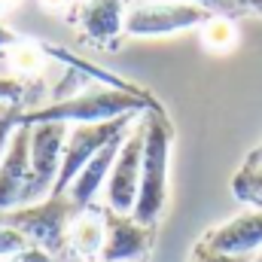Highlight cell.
<instances>
[{
	"label": "cell",
	"mask_w": 262,
	"mask_h": 262,
	"mask_svg": "<svg viewBox=\"0 0 262 262\" xmlns=\"http://www.w3.org/2000/svg\"><path fill=\"white\" fill-rule=\"evenodd\" d=\"M149 110H162L146 92H125L113 85H92L79 95L55 98L37 110H21L18 125H40V122H55V125H95V122H113L122 116H140Z\"/></svg>",
	"instance_id": "cell-1"
},
{
	"label": "cell",
	"mask_w": 262,
	"mask_h": 262,
	"mask_svg": "<svg viewBox=\"0 0 262 262\" xmlns=\"http://www.w3.org/2000/svg\"><path fill=\"white\" fill-rule=\"evenodd\" d=\"M171 140L174 131L162 110L143 113V165L140 189L131 216L143 226H152L168 204V174H171Z\"/></svg>",
	"instance_id": "cell-2"
},
{
	"label": "cell",
	"mask_w": 262,
	"mask_h": 262,
	"mask_svg": "<svg viewBox=\"0 0 262 262\" xmlns=\"http://www.w3.org/2000/svg\"><path fill=\"white\" fill-rule=\"evenodd\" d=\"M76 204L70 195H46L34 204L15 207L9 213H0V226H9L15 232H21L28 238V244L43 247L46 253H52L58 262L70 256L67 247V229L76 216Z\"/></svg>",
	"instance_id": "cell-3"
},
{
	"label": "cell",
	"mask_w": 262,
	"mask_h": 262,
	"mask_svg": "<svg viewBox=\"0 0 262 262\" xmlns=\"http://www.w3.org/2000/svg\"><path fill=\"white\" fill-rule=\"evenodd\" d=\"M143 116V113H140ZM137 122V116H122L113 122H95V125H73L67 128L64 140V156H61V171H58V183L52 189V195H64L67 186L76 180V174L119 134H125Z\"/></svg>",
	"instance_id": "cell-4"
},
{
	"label": "cell",
	"mask_w": 262,
	"mask_h": 262,
	"mask_svg": "<svg viewBox=\"0 0 262 262\" xmlns=\"http://www.w3.org/2000/svg\"><path fill=\"white\" fill-rule=\"evenodd\" d=\"M213 12L186 0H159V3H140L125 15V34L128 37H171L189 28H201Z\"/></svg>",
	"instance_id": "cell-5"
},
{
	"label": "cell",
	"mask_w": 262,
	"mask_h": 262,
	"mask_svg": "<svg viewBox=\"0 0 262 262\" xmlns=\"http://www.w3.org/2000/svg\"><path fill=\"white\" fill-rule=\"evenodd\" d=\"M140 165H143V116H137V122L122 137V146L116 152L113 171H110L107 186H104L107 210H113V213L134 210L137 189H140Z\"/></svg>",
	"instance_id": "cell-6"
},
{
	"label": "cell",
	"mask_w": 262,
	"mask_h": 262,
	"mask_svg": "<svg viewBox=\"0 0 262 262\" xmlns=\"http://www.w3.org/2000/svg\"><path fill=\"white\" fill-rule=\"evenodd\" d=\"M28 128H31V204H34L40 198L52 195V189L58 183L67 125L40 122V125H28Z\"/></svg>",
	"instance_id": "cell-7"
},
{
	"label": "cell",
	"mask_w": 262,
	"mask_h": 262,
	"mask_svg": "<svg viewBox=\"0 0 262 262\" xmlns=\"http://www.w3.org/2000/svg\"><path fill=\"white\" fill-rule=\"evenodd\" d=\"M31 204V128L15 125L0 162V213Z\"/></svg>",
	"instance_id": "cell-8"
},
{
	"label": "cell",
	"mask_w": 262,
	"mask_h": 262,
	"mask_svg": "<svg viewBox=\"0 0 262 262\" xmlns=\"http://www.w3.org/2000/svg\"><path fill=\"white\" fill-rule=\"evenodd\" d=\"M201 244L226 256H241V259L256 256L262 250V207L250 204V210H241L232 220L213 226L201 238Z\"/></svg>",
	"instance_id": "cell-9"
},
{
	"label": "cell",
	"mask_w": 262,
	"mask_h": 262,
	"mask_svg": "<svg viewBox=\"0 0 262 262\" xmlns=\"http://www.w3.org/2000/svg\"><path fill=\"white\" fill-rule=\"evenodd\" d=\"M104 247L98 262H140L149 253L152 244V226L137 223L131 213H104Z\"/></svg>",
	"instance_id": "cell-10"
},
{
	"label": "cell",
	"mask_w": 262,
	"mask_h": 262,
	"mask_svg": "<svg viewBox=\"0 0 262 262\" xmlns=\"http://www.w3.org/2000/svg\"><path fill=\"white\" fill-rule=\"evenodd\" d=\"M128 134V131H125ZM125 134H119V137H113L79 174H76V180L67 186L64 195H70V201L82 210V207H92L95 204V198L98 192L107 186V177H110V171H113V162H116V152H119V146H122V137Z\"/></svg>",
	"instance_id": "cell-11"
},
{
	"label": "cell",
	"mask_w": 262,
	"mask_h": 262,
	"mask_svg": "<svg viewBox=\"0 0 262 262\" xmlns=\"http://www.w3.org/2000/svg\"><path fill=\"white\" fill-rule=\"evenodd\" d=\"M125 0H85L76 21L92 43H113L125 34Z\"/></svg>",
	"instance_id": "cell-12"
},
{
	"label": "cell",
	"mask_w": 262,
	"mask_h": 262,
	"mask_svg": "<svg viewBox=\"0 0 262 262\" xmlns=\"http://www.w3.org/2000/svg\"><path fill=\"white\" fill-rule=\"evenodd\" d=\"M104 213L107 207H82L76 210L70 229H67V247H70V256L76 262H98L101 259V247H104Z\"/></svg>",
	"instance_id": "cell-13"
},
{
	"label": "cell",
	"mask_w": 262,
	"mask_h": 262,
	"mask_svg": "<svg viewBox=\"0 0 262 262\" xmlns=\"http://www.w3.org/2000/svg\"><path fill=\"white\" fill-rule=\"evenodd\" d=\"M198 31H201L204 49H210V52H229L238 43V28L229 15H210Z\"/></svg>",
	"instance_id": "cell-14"
},
{
	"label": "cell",
	"mask_w": 262,
	"mask_h": 262,
	"mask_svg": "<svg viewBox=\"0 0 262 262\" xmlns=\"http://www.w3.org/2000/svg\"><path fill=\"white\" fill-rule=\"evenodd\" d=\"M6 61H9V67H12L15 73L31 76V73H37V70L43 67L46 52H43V46H37V43H31V40H21V43H15L12 49H6Z\"/></svg>",
	"instance_id": "cell-15"
},
{
	"label": "cell",
	"mask_w": 262,
	"mask_h": 262,
	"mask_svg": "<svg viewBox=\"0 0 262 262\" xmlns=\"http://www.w3.org/2000/svg\"><path fill=\"white\" fill-rule=\"evenodd\" d=\"M232 192L247 204L262 201V165H244L232 180Z\"/></svg>",
	"instance_id": "cell-16"
},
{
	"label": "cell",
	"mask_w": 262,
	"mask_h": 262,
	"mask_svg": "<svg viewBox=\"0 0 262 262\" xmlns=\"http://www.w3.org/2000/svg\"><path fill=\"white\" fill-rule=\"evenodd\" d=\"M25 247H28V238L21 232H15L9 226H0V259H9V256H15Z\"/></svg>",
	"instance_id": "cell-17"
},
{
	"label": "cell",
	"mask_w": 262,
	"mask_h": 262,
	"mask_svg": "<svg viewBox=\"0 0 262 262\" xmlns=\"http://www.w3.org/2000/svg\"><path fill=\"white\" fill-rule=\"evenodd\" d=\"M25 85L15 76H0V104H21Z\"/></svg>",
	"instance_id": "cell-18"
},
{
	"label": "cell",
	"mask_w": 262,
	"mask_h": 262,
	"mask_svg": "<svg viewBox=\"0 0 262 262\" xmlns=\"http://www.w3.org/2000/svg\"><path fill=\"white\" fill-rule=\"evenodd\" d=\"M189 262H250V259H241V256H226V253H216V250H210V247H204L201 241H198L195 247H192V256Z\"/></svg>",
	"instance_id": "cell-19"
},
{
	"label": "cell",
	"mask_w": 262,
	"mask_h": 262,
	"mask_svg": "<svg viewBox=\"0 0 262 262\" xmlns=\"http://www.w3.org/2000/svg\"><path fill=\"white\" fill-rule=\"evenodd\" d=\"M6 262H58L52 253H46L43 247H34V244H28L25 250H18L15 256H9Z\"/></svg>",
	"instance_id": "cell-20"
},
{
	"label": "cell",
	"mask_w": 262,
	"mask_h": 262,
	"mask_svg": "<svg viewBox=\"0 0 262 262\" xmlns=\"http://www.w3.org/2000/svg\"><path fill=\"white\" fill-rule=\"evenodd\" d=\"M18 113H21V107H15L6 119H0V162H3V152H6V146H9L12 131H15V125H18Z\"/></svg>",
	"instance_id": "cell-21"
},
{
	"label": "cell",
	"mask_w": 262,
	"mask_h": 262,
	"mask_svg": "<svg viewBox=\"0 0 262 262\" xmlns=\"http://www.w3.org/2000/svg\"><path fill=\"white\" fill-rule=\"evenodd\" d=\"M186 3L204 6V9H207V12H213V15H229V12H235L232 0H186Z\"/></svg>",
	"instance_id": "cell-22"
},
{
	"label": "cell",
	"mask_w": 262,
	"mask_h": 262,
	"mask_svg": "<svg viewBox=\"0 0 262 262\" xmlns=\"http://www.w3.org/2000/svg\"><path fill=\"white\" fill-rule=\"evenodd\" d=\"M21 40H25L21 34H15L9 25H3V21H0V52L12 49V46H15V43H21Z\"/></svg>",
	"instance_id": "cell-23"
},
{
	"label": "cell",
	"mask_w": 262,
	"mask_h": 262,
	"mask_svg": "<svg viewBox=\"0 0 262 262\" xmlns=\"http://www.w3.org/2000/svg\"><path fill=\"white\" fill-rule=\"evenodd\" d=\"M232 6L241 9V12H253V15L262 18V0H232Z\"/></svg>",
	"instance_id": "cell-24"
},
{
	"label": "cell",
	"mask_w": 262,
	"mask_h": 262,
	"mask_svg": "<svg viewBox=\"0 0 262 262\" xmlns=\"http://www.w3.org/2000/svg\"><path fill=\"white\" fill-rule=\"evenodd\" d=\"M67 3H70V0H40V6H43L46 12H61Z\"/></svg>",
	"instance_id": "cell-25"
},
{
	"label": "cell",
	"mask_w": 262,
	"mask_h": 262,
	"mask_svg": "<svg viewBox=\"0 0 262 262\" xmlns=\"http://www.w3.org/2000/svg\"><path fill=\"white\" fill-rule=\"evenodd\" d=\"M247 165H262V140L253 146V152L247 156Z\"/></svg>",
	"instance_id": "cell-26"
},
{
	"label": "cell",
	"mask_w": 262,
	"mask_h": 262,
	"mask_svg": "<svg viewBox=\"0 0 262 262\" xmlns=\"http://www.w3.org/2000/svg\"><path fill=\"white\" fill-rule=\"evenodd\" d=\"M15 107H21V104H0V119H6V116L15 110Z\"/></svg>",
	"instance_id": "cell-27"
},
{
	"label": "cell",
	"mask_w": 262,
	"mask_h": 262,
	"mask_svg": "<svg viewBox=\"0 0 262 262\" xmlns=\"http://www.w3.org/2000/svg\"><path fill=\"white\" fill-rule=\"evenodd\" d=\"M18 0H0V9H9V6H15Z\"/></svg>",
	"instance_id": "cell-28"
},
{
	"label": "cell",
	"mask_w": 262,
	"mask_h": 262,
	"mask_svg": "<svg viewBox=\"0 0 262 262\" xmlns=\"http://www.w3.org/2000/svg\"><path fill=\"white\" fill-rule=\"evenodd\" d=\"M253 262H262V250H259V253H256V259H253Z\"/></svg>",
	"instance_id": "cell-29"
},
{
	"label": "cell",
	"mask_w": 262,
	"mask_h": 262,
	"mask_svg": "<svg viewBox=\"0 0 262 262\" xmlns=\"http://www.w3.org/2000/svg\"><path fill=\"white\" fill-rule=\"evenodd\" d=\"M253 207H262V201H256V204H253Z\"/></svg>",
	"instance_id": "cell-30"
}]
</instances>
